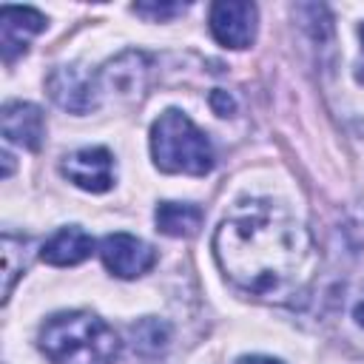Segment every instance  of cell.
Returning <instances> with one entry per match:
<instances>
[{"label": "cell", "instance_id": "15", "mask_svg": "<svg viewBox=\"0 0 364 364\" xmlns=\"http://www.w3.org/2000/svg\"><path fill=\"white\" fill-rule=\"evenodd\" d=\"M239 364H282L279 358H267V355H245Z\"/></svg>", "mask_w": 364, "mask_h": 364}, {"label": "cell", "instance_id": "3", "mask_svg": "<svg viewBox=\"0 0 364 364\" xmlns=\"http://www.w3.org/2000/svg\"><path fill=\"white\" fill-rule=\"evenodd\" d=\"M151 154L159 171L165 173H191L205 176L213 168L210 139L191 122L182 111H165L151 125Z\"/></svg>", "mask_w": 364, "mask_h": 364}, {"label": "cell", "instance_id": "4", "mask_svg": "<svg viewBox=\"0 0 364 364\" xmlns=\"http://www.w3.org/2000/svg\"><path fill=\"white\" fill-rule=\"evenodd\" d=\"M102 264L119 279H136L156 264V253L151 245L131 233H111L100 242Z\"/></svg>", "mask_w": 364, "mask_h": 364}, {"label": "cell", "instance_id": "8", "mask_svg": "<svg viewBox=\"0 0 364 364\" xmlns=\"http://www.w3.org/2000/svg\"><path fill=\"white\" fill-rule=\"evenodd\" d=\"M46 28V17L28 6H3L0 9V46L3 60L11 65L20 54H26L28 40Z\"/></svg>", "mask_w": 364, "mask_h": 364}, {"label": "cell", "instance_id": "5", "mask_svg": "<svg viewBox=\"0 0 364 364\" xmlns=\"http://www.w3.org/2000/svg\"><path fill=\"white\" fill-rule=\"evenodd\" d=\"M48 91L54 97V102L65 111L74 114H85L91 108H97L100 102V80L97 74H88L77 65H63L48 77Z\"/></svg>", "mask_w": 364, "mask_h": 364}, {"label": "cell", "instance_id": "9", "mask_svg": "<svg viewBox=\"0 0 364 364\" xmlns=\"http://www.w3.org/2000/svg\"><path fill=\"white\" fill-rule=\"evenodd\" d=\"M3 136L28 151H40L46 139L43 111L31 102H6L3 108Z\"/></svg>", "mask_w": 364, "mask_h": 364}, {"label": "cell", "instance_id": "17", "mask_svg": "<svg viewBox=\"0 0 364 364\" xmlns=\"http://www.w3.org/2000/svg\"><path fill=\"white\" fill-rule=\"evenodd\" d=\"M358 34H361V43H364V23H361V28H358Z\"/></svg>", "mask_w": 364, "mask_h": 364}, {"label": "cell", "instance_id": "10", "mask_svg": "<svg viewBox=\"0 0 364 364\" xmlns=\"http://www.w3.org/2000/svg\"><path fill=\"white\" fill-rule=\"evenodd\" d=\"M91 253H94V239H91L82 228H77V225L57 230V233H54L48 242H43V247H40V259H43L46 264H54V267L80 264V262H85Z\"/></svg>", "mask_w": 364, "mask_h": 364}, {"label": "cell", "instance_id": "14", "mask_svg": "<svg viewBox=\"0 0 364 364\" xmlns=\"http://www.w3.org/2000/svg\"><path fill=\"white\" fill-rule=\"evenodd\" d=\"M210 105L219 111V117H228V111H233V100L225 91H213L210 94Z\"/></svg>", "mask_w": 364, "mask_h": 364}, {"label": "cell", "instance_id": "11", "mask_svg": "<svg viewBox=\"0 0 364 364\" xmlns=\"http://www.w3.org/2000/svg\"><path fill=\"white\" fill-rule=\"evenodd\" d=\"M154 219H156V230L159 233L176 236V239H188L202 228L205 213L196 205H188V202H162V205H156Z\"/></svg>", "mask_w": 364, "mask_h": 364}, {"label": "cell", "instance_id": "16", "mask_svg": "<svg viewBox=\"0 0 364 364\" xmlns=\"http://www.w3.org/2000/svg\"><path fill=\"white\" fill-rule=\"evenodd\" d=\"M355 321H358V324L364 327V301H361V304L355 307Z\"/></svg>", "mask_w": 364, "mask_h": 364}, {"label": "cell", "instance_id": "1", "mask_svg": "<svg viewBox=\"0 0 364 364\" xmlns=\"http://www.w3.org/2000/svg\"><path fill=\"white\" fill-rule=\"evenodd\" d=\"M213 253L242 293L273 304H293L304 296L316 267L307 228L270 199L239 202L216 228Z\"/></svg>", "mask_w": 364, "mask_h": 364}, {"label": "cell", "instance_id": "12", "mask_svg": "<svg viewBox=\"0 0 364 364\" xmlns=\"http://www.w3.org/2000/svg\"><path fill=\"white\" fill-rule=\"evenodd\" d=\"M168 341H171V327L162 318H142L131 324V347L145 358L159 355L168 347Z\"/></svg>", "mask_w": 364, "mask_h": 364}, {"label": "cell", "instance_id": "13", "mask_svg": "<svg viewBox=\"0 0 364 364\" xmlns=\"http://www.w3.org/2000/svg\"><path fill=\"white\" fill-rule=\"evenodd\" d=\"M134 11L142 17H151V20H168L173 14H182L185 6L182 3H136Z\"/></svg>", "mask_w": 364, "mask_h": 364}, {"label": "cell", "instance_id": "7", "mask_svg": "<svg viewBox=\"0 0 364 364\" xmlns=\"http://www.w3.org/2000/svg\"><path fill=\"white\" fill-rule=\"evenodd\" d=\"M210 31L228 48H247L256 37V6L222 0L210 6Z\"/></svg>", "mask_w": 364, "mask_h": 364}, {"label": "cell", "instance_id": "6", "mask_svg": "<svg viewBox=\"0 0 364 364\" xmlns=\"http://www.w3.org/2000/svg\"><path fill=\"white\" fill-rule=\"evenodd\" d=\"M63 176L82 191L105 193L114 185V156L108 148H80L60 165Z\"/></svg>", "mask_w": 364, "mask_h": 364}, {"label": "cell", "instance_id": "2", "mask_svg": "<svg viewBox=\"0 0 364 364\" xmlns=\"http://www.w3.org/2000/svg\"><path fill=\"white\" fill-rule=\"evenodd\" d=\"M40 350L51 364H114L119 355V338L100 316L68 310L43 324Z\"/></svg>", "mask_w": 364, "mask_h": 364}]
</instances>
